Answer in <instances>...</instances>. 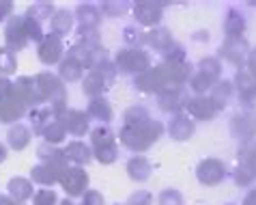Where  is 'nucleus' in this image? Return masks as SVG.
<instances>
[{
  "mask_svg": "<svg viewBox=\"0 0 256 205\" xmlns=\"http://www.w3.org/2000/svg\"><path fill=\"white\" fill-rule=\"evenodd\" d=\"M162 125L160 123H140V125H127L123 130V143L132 149H144L153 140L160 138Z\"/></svg>",
  "mask_w": 256,
  "mask_h": 205,
  "instance_id": "nucleus-1",
  "label": "nucleus"
},
{
  "mask_svg": "<svg viewBox=\"0 0 256 205\" xmlns=\"http://www.w3.org/2000/svg\"><path fill=\"white\" fill-rule=\"evenodd\" d=\"M196 175L204 186H216V183H220L226 177V166H224V162L209 158V160H202L200 164H198Z\"/></svg>",
  "mask_w": 256,
  "mask_h": 205,
  "instance_id": "nucleus-2",
  "label": "nucleus"
},
{
  "mask_svg": "<svg viewBox=\"0 0 256 205\" xmlns=\"http://www.w3.org/2000/svg\"><path fill=\"white\" fill-rule=\"evenodd\" d=\"M230 130L237 138L250 140L256 136V112H244V115H234Z\"/></svg>",
  "mask_w": 256,
  "mask_h": 205,
  "instance_id": "nucleus-3",
  "label": "nucleus"
},
{
  "mask_svg": "<svg viewBox=\"0 0 256 205\" xmlns=\"http://www.w3.org/2000/svg\"><path fill=\"white\" fill-rule=\"evenodd\" d=\"M222 54L226 56L228 61L237 63V65H241L248 54V44L244 37H228L226 39V44L222 46Z\"/></svg>",
  "mask_w": 256,
  "mask_h": 205,
  "instance_id": "nucleus-4",
  "label": "nucleus"
},
{
  "mask_svg": "<svg viewBox=\"0 0 256 205\" xmlns=\"http://www.w3.org/2000/svg\"><path fill=\"white\" fill-rule=\"evenodd\" d=\"M118 65L123 69H142L144 65H148V56L138 50V48H130V50H123L118 54Z\"/></svg>",
  "mask_w": 256,
  "mask_h": 205,
  "instance_id": "nucleus-5",
  "label": "nucleus"
},
{
  "mask_svg": "<svg viewBox=\"0 0 256 205\" xmlns=\"http://www.w3.org/2000/svg\"><path fill=\"white\" fill-rule=\"evenodd\" d=\"M168 132H170V136L176 140H188L192 134H194V123H192L186 115H176L170 119Z\"/></svg>",
  "mask_w": 256,
  "mask_h": 205,
  "instance_id": "nucleus-6",
  "label": "nucleus"
},
{
  "mask_svg": "<svg viewBox=\"0 0 256 205\" xmlns=\"http://www.w3.org/2000/svg\"><path fill=\"white\" fill-rule=\"evenodd\" d=\"M190 112H192V117H196V119H213V115H216V106H213L211 102V97H194V100H190Z\"/></svg>",
  "mask_w": 256,
  "mask_h": 205,
  "instance_id": "nucleus-7",
  "label": "nucleus"
},
{
  "mask_svg": "<svg viewBox=\"0 0 256 205\" xmlns=\"http://www.w3.org/2000/svg\"><path fill=\"white\" fill-rule=\"evenodd\" d=\"M86 183H88V177L80 171V168H69V173L62 177V186H65V190L71 194H80Z\"/></svg>",
  "mask_w": 256,
  "mask_h": 205,
  "instance_id": "nucleus-8",
  "label": "nucleus"
},
{
  "mask_svg": "<svg viewBox=\"0 0 256 205\" xmlns=\"http://www.w3.org/2000/svg\"><path fill=\"white\" fill-rule=\"evenodd\" d=\"M127 173H130L132 179L144 181L148 175H151V164H148L146 158H142V155H136V158H132L130 162H127Z\"/></svg>",
  "mask_w": 256,
  "mask_h": 205,
  "instance_id": "nucleus-9",
  "label": "nucleus"
},
{
  "mask_svg": "<svg viewBox=\"0 0 256 205\" xmlns=\"http://www.w3.org/2000/svg\"><path fill=\"white\" fill-rule=\"evenodd\" d=\"M136 18H138V22L146 24V26H153V24H158V22H160L162 11H160V7H158V5L140 3V5H136Z\"/></svg>",
  "mask_w": 256,
  "mask_h": 205,
  "instance_id": "nucleus-10",
  "label": "nucleus"
},
{
  "mask_svg": "<svg viewBox=\"0 0 256 205\" xmlns=\"http://www.w3.org/2000/svg\"><path fill=\"white\" fill-rule=\"evenodd\" d=\"M99 20H102V13L97 11L95 5H80L78 7V22L86 28V31L95 28L99 24Z\"/></svg>",
  "mask_w": 256,
  "mask_h": 205,
  "instance_id": "nucleus-11",
  "label": "nucleus"
},
{
  "mask_svg": "<svg viewBox=\"0 0 256 205\" xmlns=\"http://www.w3.org/2000/svg\"><path fill=\"white\" fill-rule=\"evenodd\" d=\"M232 95V82L228 80H220L216 87H213V95H211V102L216 108H224L226 104H228Z\"/></svg>",
  "mask_w": 256,
  "mask_h": 205,
  "instance_id": "nucleus-12",
  "label": "nucleus"
},
{
  "mask_svg": "<svg viewBox=\"0 0 256 205\" xmlns=\"http://www.w3.org/2000/svg\"><path fill=\"white\" fill-rule=\"evenodd\" d=\"M224 28H226V35H228V37H244V31H246L244 16H241L239 11H228Z\"/></svg>",
  "mask_w": 256,
  "mask_h": 205,
  "instance_id": "nucleus-13",
  "label": "nucleus"
},
{
  "mask_svg": "<svg viewBox=\"0 0 256 205\" xmlns=\"http://www.w3.org/2000/svg\"><path fill=\"white\" fill-rule=\"evenodd\" d=\"M144 41H148L155 50H166V48L172 44V37H170V33L166 28H155V31H151L146 35Z\"/></svg>",
  "mask_w": 256,
  "mask_h": 205,
  "instance_id": "nucleus-14",
  "label": "nucleus"
},
{
  "mask_svg": "<svg viewBox=\"0 0 256 205\" xmlns=\"http://www.w3.org/2000/svg\"><path fill=\"white\" fill-rule=\"evenodd\" d=\"M65 155L69 160L78 162V164H84V162H88V158H90V149L84 143H71L65 149Z\"/></svg>",
  "mask_w": 256,
  "mask_h": 205,
  "instance_id": "nucleus-15",
  "label": "nucleus"
},
{
  "mask_svg": "<svg viewBox=\"0 0 256 205\" xmlns=\"http://www.w3.org/2000/svg\"><path fill=\"white\" fill-rule=\"evenodd\" d=\"M67 128L74 132V134H84L88 128V121H86V115L84 112H78V110H71L67 115Z\"/></svg>",
  "mask_w": 256,
  "mask_h": 205,
  "instance_id": "nucleus-16",
  "label": "nucleus"
},
{
  "mask_svg": "<svg viewBox=\"0 0 256 205\" xmlns=\"http://www.w3.org/2000/svg\"><path fill=\"white\" fill-rule=\"evenodd\" d=\"M71 16L67 11H58L56 16L52 18V31L56 33V35H69L71 33Z\"/></svg>",
  "mask_w": 256,
  "mask_h": 205,
  "instance_id": "nucleus-17",
  "label": "nucleus"
},
{
  "mask_svg": "<svg viewBox=\"0 0 256 205\" xmlns=\"http://www.w3.org/2000/svg\"><path fill=\"white\" fill-rule=\"evenodd\" d=\"M60 74H62V78L65 80H78L80 78V74H82V67H80V63H78L76 59H67L65 63L60 65Z\"/></svg>",
  "mask_w": 256,
  "mask_h": 205,
  "instance_id": "nucleus-18",
  "label": "nucleus"
},
{
  "mask_svg": "<svg viewBox=\"0 0 256 205\" xmlns=\"http://www.w3.org/2000/svg\"><path fill=\"white\" fill-rule=\"evenodd\" d=\"M90 115L95 119H104V121H108L112 117V110H110V104L106 100H93L90 102Z\"/></svg>",
  "mask_w": 256,
  "mask_h": 205,
  "instance_id": "nucleus-19",
  "label": "nucleus"
},
{
  "mask_svg": "<svg viewBox=\"0 0 256 205\" xmlns=\"http://www.w3.org/2000/svg\"><path fill=\"white\" fill-rule=\"evenodd\" d=\"M58 54H60V44L56 39L50 37L44 44V48H41V59L44 61H56L58 59Z\"/></svg>",
  "mask_w": 256,
  "mask_h": 205,
  "instance_id": "nucleus-20",
  "label": "nucleus"
},
{
  "mask_svg": "<svg viewBox=\"0 0 256 205\" xmlns=\"http://www.w3.org/2000/svg\"><path fill=\"white\" fill-rule=\"evenodd\" d=\"M84 91H86L88 95H97V93H102V91H104V78L99 76V74L88 76L86 80H84Z\"/></svg>",
  "mask_w": 256,
  "mask_h": 205,
  "instance_id": "nucleus-21",
  "label": "nucleus"
},
{
  "mask_svg": "<svg viewBox=\"0 0 256 205\" xmlns=\"http://www.w3.org/2000/svg\"><path fill=\"white\" fill-rule=\"evenodd\" d=\"M234 82H237L239 93H246V91H250L252 87H256V80L252 78L250 72H237V76H234Z\"/></svg>",
  "mask_w": 256,
  "mask_h": 205,
  "instance_id": "nucleus-22",
  "label": "nucleus"
},
{
  "mask_svg": "<svg viewBox=\"0 0 256 205\" xmlns=\"http://www.w3.org/2000/svg\"><path fill=\"white\" fill-rule=\"evenodd\" d=\"M125 119H127V123L130 125H140V123L148 121V112L144 108H130L127 110V115H125Z\"/></svg>",
  "mask_w": 256,
  "mask_h": 205,
  "instance_id": "nucleus-23",
  "label": "nucleus"
},
{
  "mask_svg": "<svg viewBox=\"0 0 256 205\" xmlns=\"http://www.w3.org/2000/svg\"><path fill=\"white\" fill-rule=\"evenodd\" d=\"M200 69H202L200 74L209 76L211 80H216V78L220 76V69H222V67H220V63H218L216 59H202V61H200Z\"/></svg>",
  "mask_w": 256,
  "mask_h": 205,
  "instance_id": "nucleus-24",
  "label": "nucleus"
},
{
  "mask_svg": "<svg viewBox=\"0 0 256 205\" xmlns=\"http://www.w3.org/2000/svg\"><path fill=\"white\" fill-rule=\"evenodd\" d=\"M160 205H183V196L176 190H164L158 199Z\"/></svg>",
  "mask_w": 256,
  "mask_h": 205,
  "instance_id": "nucleus-25",
  "label": "nucleus"
},
{
  "mask_svg": "<svg viewBox=\"0 0 256 205\" xmlns=\"http://www.w3.org/2000/svg\"><path fill=\"white\" fill-rule=\"evenodd\" d=\"M256 179V175L252 171H248L246 166H239L237 173H234V181L239 183V186H248V183H252Z\"/></svg>",
  "mask_w": 256,
  "mask_h": 205,
  "instance_id": "nucleus-26",
  "label": "nucleus"
},
{
  "mask_svg": "<svg viewBox=\"0 0 256 205\" xmlns=\"http://www.w3.org/2000/svg\"><path fill=\"white\" fill-rule=\"evenodd\" d=\"M192 87H194V91H198V93H202V91H207L209 87H213V80L209 76H204V74H198L194 80H192Z\"/></svg>",
  "mask_w": 256,
  "mask_h": 205,
  "instance_id": "nucleus-27",
  "label": "nucleus"
},
{
  "mask_svg": "<svg viewBox=\"0 0 256 205\" xmlns=\"http://www.w3.org/2000/svg\"><path fill=\"white\" fill-rule=\"evenodd\" d=\"M241 104H244L250 112H256V87L246 91V93H241Z\"/></svg>",
  "mask_w": 256,
  "mask_h": 205,
  "instance_id": "nucleus-28",
  "label": "nucleus"
},
{
  "mask_svg": "<svg viewBox=\"0 0 256 205\" xmlns=\"http://www.w3.org/2000/svg\"><path fill=\"white\" fill-rule=\"evenodd\" d=\"M244 166L248 168V171H252L256 175V143L246 151V155H244Z\"/></svg>",
  "mask_w": 256,
  "mask_h": 205,
  "instance_id": "nucleus-29",
  "label": "nucleus"
},
{
  "mask_svg": "<svg viewBox=\"0 0 256 205\" xmlns=\"http://www.w3.org/2000/svg\"><path fill=\"white\" fill-rule=\"evenodd\" d=\"M127 205H151V194L144 192V190H140V192H136V194L130 196Z\"/></svg>",
  "mask_w": 256,
  "mask_h": 205,
  "instance_id": "nucleus-30",
  "label": "nucleus"
},
{
  "mask_svg": "<svg viewBox=\"0 0 256 205\" xmlns=\"http://www.w3.org/2000/svg\"><path fill=\"white\" fill-rule=\"evenodd\" d=\"M54 201H56V196H54V192H50V190H44V192H39L34 196V203L37 205H54Z\"/></svg>",
  "mask_w": 256,
  "mask_h": 205,
  "instance_id": "nucleus-31",
  "label": "nucleus"
},
{
  "mask_svg": "<svg viewBox=\"0 0 256 205\" xmlns=\"http://www.w3.org/2000/svg\"><path fill=\"white\" fill-rule=\"evenodd\" d=\"M102 9L108 13V16H123V11L127 9V5H114V3H106Z\"/></svg>",
  "mask_w": 256,
  "mask_h": 205,
  "instance_id": "nucleus-32",
  "label": "nucleus"
},
{
  "mask_svg": "<svg viewBox=\"0 0 256 205\" xmlns=\"http://www.w3.org/2000/svg\"><path fill=\"white\" fill-rule=\"evenodd\" d=\"M248 72H250L252 78L256 80V48H254L250 54H248Z\"/></svg>",
  "mask_w": 256,
  "mask_h": 205,
  "instance_id": "nucleus-33",
  "label": "nucleus"
},
{
  "mask_svg": "<svg viewBox=\"0 0 256 205\" xmlns=\"http://www.w3.org/2000/svg\"><path fill=\"white\" fill-rule=\"evenodd\" d=\"M104 201H102V196H99L97 192H90L86 199H84V205H102Z\"/></svg>",
  "mask_w": 256,
  "mask_h": 205,
  "instance_id": "nucleus-34",
  "label": "nucleus"
},
{
  "mask_svg": "<svg viewBox=\"0 0 256 205\" xmlns=\"http://www.w3.org/2000/svg\"><path fill=\"white\" fill-rule=\"evenodd\" d=\"M244 205H256V188L248 192V196L244 199Z\"/></svg>",
  "mask_w": 256,
  "mask_h": 205,
  "instance_id": "nucleus-35",
  "label": "nucleus"
}]
</instances>
